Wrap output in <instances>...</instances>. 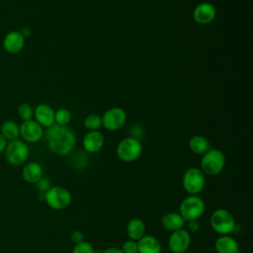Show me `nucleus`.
Returning a JSON list of instances; mask_svg holds the SVG:
<instances>
[{
	"label": "nucleus",
	"instance_id": "1",
	"mask_svg": "<svg viewBox=\"0 0 253 253\" xmlns=\"http://www.w3.org/2000/svg\"><path fill=\"white\" fill-rule=\"evenodd\" d=\"M43 136L45 137L48 149L58 155L66 156L70 154L76 146L75 132L67 126H58L56 124L46 127Z\"/></svg>",
	"mask_w": 253,
	"mask_h": 253
},
{
	"label": "nucleus",
	"instance_id": "2",
	"mask_svg": "<svg viewBox=\"0 0 253 253\" xmlns=\"http://www.w3.org/2000/svg\"><path fill=\"white\" fill-rule=\"evenodd\" d=\"M210 224L218 235H228L235 229L236 222L232 213L225 209H216L210 216Z\"/></svg>",
	"mask_w": 253,
	"mask_h": 253
},
{
	"label": "nucleus",
	"instance_id": "3",
	"mask_svg": "<svg viewBox=\"0 0 253 253\" xmlns=\"http://www.w3.org/2000/svg\"><path fill=\"white\" fill-rule=\"evenodd\" d=\"M225 166V156L217 148H210L203 154L201 159V170L206 176L218 175Z\"/></svg>",
	"mask_w": 253,
	"mask_h": 253
},
{
	"label": "nucleus",
	"instance_id": "4",
	"mask_svg": "<svg viewBox=\"0 0 253 253\" xmlns=\"http://www.w3.org/2000/svg\"><path fill=\"white\" fill-rule=\"evenodd\" d=\"M43 201L54 211H63L72 203L70 191L62 186H51L44 194Z\"/></svg>",
	"mask_w": 253,
	"mask_h": 253
},
{
	"label": "nucleus",
	"instance_id": "5",
	"mask_svg": "<svg viewBox=\"0 0 253 253\" xmlns=\"http://www.w3.org/2000/svg\"><path fill=\"white\" fill-rule=\"evenodd\" d=\"M206 211V203L198 195H189L179 206V213L185 221L199 219Z\"/></svg>",
	"mask_w": 253,
	"mask_h": 253
},
{
	"label": "nucleus",
	"instance_id": "6",
	"mask_svg": "<svg viewBox=\"0 0 253 253\" xmlns=\"http://www.w3.org/2000/svg\"><path fill=\"white\" fill-rule=\"evenodd\" d=\"M142 153V143L139 139L128 136L122 139L116 148L118 158L124 162H133L137 160Z\"/></svg>",
	"mask_w": 253,
	"mask_h": 253
},
{
	"label": "nucleus",
	"instance_id": "7",
	"mask_svg": "<svg viewBox=\"0 0 253 253\" xmlns=\"http://www.w3.org/2000/svg\"><path fill=\"white\" fill-rule=\"evenodd\" d=\"M206 175L198 167L188 168L182 177V186L189 195H199L205 188Z\"/></svg>",
	"mask_w": 253,
	"mask_h": 253
},
{
	"label": "nucleus",
	"instance_id": "8",
	"mask_svg": "<svg viewBox=\"0 0 253 253\" xmlns=\"http://www.w3.org/2000/svg\"><path fill=\"white\" fill-rule=\"evenodd\" d=\"M30 149L28 144L18 139L8 141L7 146L5 148V157L9 164L14 166H19L26 162L29 157Z\"/></svg>",
	"mask_w": 253,
	"mask_h": 253
},
{
	"label": "nucleus",
	"instance_id": "9",
	"mask_svg": "<svg viewBox=\"0 0 253 253\" xmlns=\"http://www.w3.org/2000/svg\"><path fill=\"white\" fill-rule=\"evenodd\" d=\"M126 122V113L120 107L108 109L102 116V126L111 131L122 128Z\"/></svg>",
	"mask_w": 253,
	"mask_h": 253
},
{
	"label": "nucleus",
	"instance_id": "10",
	"mask_svg": "<svg viewBox=\"0 0 253 253\" xmlns=\"http://www.w3.org/2000/svg\"><path fill=\"white\" fill-rule=\"evenodd\" d=\"M192 242L191 233L184 228L171 232L168 238V247L172 253H183L188 251Z\"/></svg>",
	"mask_w": 253,
	"mask_h": 253
},
{
	"label": "nucleus",
	"instance_id": "11",
	"mask_svg": "<svg viewBox=\"0 0 253 253\" xmlns=\"http://www.w3.org/2000/svg\"><path fill=\"white\" fill-rule=\"evenodd\" d=\"M43 127L33 119L25 121L20 125V135L27 142H38L43 137Z\"/></svg>",
	"mask_w": 253,
	"mask_h": 253
},
{
	"label": "nucleus",
	"instance_id": "12",
	"mask_svg": "<svg viewBox=\"0 0 253 253\" xmlns=\"http://www.w3.org/2000/svg\"><path fill=\"white\" fill-rule=\"evenodd\" d=\"M215 17V7L210 2H202L198 4L193 11V20L199 25L211 24Z\"/></svg>",
	"mask_w": 253,
	"mask_h": 253
},
{
	"label": "nucleus",
	"instance_id": "13",
	"mask_svg": "<svg viewBox=\"0 0 253 253\" xmlns=\"http://www.w3.org/2000/svg\"><path fill=\"white\" fill-rule=\"evenodd\" d=\"M105 144L104 134L99 130L88 131L82 140V145L87 153L99 152Z\"/></svg>",
	"mask_w": 253,
	"mask_h": 253
},
{
	"label": "nucleus",
	"instance_id": "14",
	"mask_svg": "<svg viewBox=\"0 0 253 253\" xmlns=\"http://www.w3.org/2000/svg\"><path fill=\"white\" fill-rule=\"evenodd\" d=\"M25 45V37L20 31H11L3 39V47L10 54L19 53Z\"/></svg>",
	"mask_w": 253,
	"mask_h": 253
},
{
	"label": "nucleus",
	"instance_id": "15",
	"mask_svg": "<svg viewBox=\"0 0 253 253\" xmlns=\"http://www.w3.org/2000/svg\"><path fill=\"white\" fill-rule=\"evenodd\" d=\"M54 110L47 104H39L34 110L35 121L42 127H49L54 125Z\"/></svg>",
	"mask_w": 253,
	"mask_h": 253
},
{
	"label": "nucleus",
	"instance_id": "16",
	"mask_svg": "<svg viewBox=\"0 0 253 253\" xmlns=\"http://www.w3.org/2000/svg\"><path fill=\"white\" fill-rule=\"evenodd\" d=\"M138 253H161L162 245L157 237L150 234H144L137 240Z\"/></svg>",
	"mask_w": 253,
	"mask_h": 253
},
{
	"label": "nucleus",
	"instance_id": "17",
	"mask_svg": "<svg viewBox=\"0 0 253 253\" xmlns=\"http://www.w3.org/2000/svg\"><path fill=\"white\" fill-rule=\"evenodd\" d=\"M214 250L216 253H236L239 250V245L230 234L219 235L214 241Z\"/></svg>",
	"mask_w": 253,
	"mask_h": 253
},
{
	"label": "nucleus",
	"instance_id": "18",
	"mask_svg": "<svg viewBox=\"0 0 253 253\" xmlns=\"http://www.w3.org/2000/svg\"><path fill=\"white\" fill-rule=\"evenodd\" d=\"M186 224L185 219L177 211L166 212L161 218V225L164 229L173 232L175 230L184 228Z\"/></svg>",
	"mask_w": 253,
	"mask_h": 253
},
{
	"label": "nucleus",
	"instance_id": "19",
	"mask_svg": "<svg viewBox=\"0 0 253 253\" xmlns=\"http://www.w3.org/2000/svg\"><path fill=\"white\" fill-rule=\"evenodd\" d=\"M43 176L42 167L38 162H29L27 163L22 170V177L24 181L29 184H36Z\"/></svg>",
	"mask_w": 253,
	"mask_h": 253
},
{
	"label": "nucleus",
	"instance_id": "20",
	"mask_svg": "<svg viewBox=\"0 0 253 253\" xmlns=\"http://www.w3.org/2000/svg\"><path fill=\"white\" fill-rule=\"evenodd\" d=\"M145 231H146V226L144 221L141 218L133 217L126 223V232L128 239L137 241L145 234Z\"/></svg>",
	"mask_w": 253,
	"mask_h": 253
},
{
	"label": "nucleus",
	"instance_id": "21",
	"mask_svg": "<svg viewBox=\"0 0 253 253\" xmlns=\"http://www.w3.org/2000/svg\"><path fill=\"white\" fill-rule=\"evenodd\" d=\"M0 133L7 139V141L18 139L20 136V126L12 120H7L1 125Z\"/></svg>",
	"mask_w": 253,
	"mask_h": 253
},
{
	"label": "nucleus",
	"instance_id": "22",
	"mask_svg": "<svg viewBox=\"0 0 253 253\" xmlns=\"http://www.w3.org/2000/svg\"><path fill=\"white\" fill-rule=\"evenodd\" d=\"M189 147L191 151L194 152L195 154L203 155L211 148V145H210V141L206 136L197 134L190 138Z\"/></svg>",
	"mask_w": 253,
	"mask_h": 253
},
{
	"label": "nucleus",
	"instance_id": "23",
	"mask_svg": "<svg viewBox=\"0 0 253 253\" xmlns=\"http://www.w3.org/2000/svg\"><path fill=\"white\" fill-rule=\"evenodd\" d=\"M83 125L86 129L90 130H99L102 126V117L97 114H90L85 117L83 121Z\"/></svg>",
	"mask_w": 253,
	"mask_h": 253
},
{
	"label": "nucleus",
	"instance_id": "24",
	"mask_svg": "<svg viewBox=\"0 0 253 253\" xmlns=\"http://www.w3.org/2000/svg\"><path fill=\"white\" fill-rule=\"evenodd\" d=\"M71 120V113L64 108H60L54 112V124L58 126H67Z\"/></svg>",
	"mask_w": 253,
	"mask_h": 253
},
{
	"label": "nucleus",
	"instance_id": "25",
	"mask_svg": "<svg viewBox=\"0 0 253 253\" xmlns=\"http://www.w3.org/2000/svg\"><path fill=\"white\" fill-rule=\"evenodd\" d=\"M18 116L23 122L32 120V118L34 117V110L32 106L28 103H22L18 107Z\"/></svg>",
	"mask_w": 253,
	"mask_h": 253
},
{
	"label": "nucleus",
	"instance_id": "26",
	"mask_svg": "<svg viewBox=\"0 0 253 253\" xmlns=\"http://www.w3.org/2000/svg\"><path fill=\"white\" fill-rule=\"evenodd\" d=\"M72 253H95V248L91 243L87 241H82L80 243L74 244L72 248Z\"/></svg>",
	"mask_w": 253,
	"mask_h": 253
},
{
	"label": "nucleus",
	"instance_id": "27",
	"mask_svg": "<svg viewBox=\"0 0 253 253\" xmlns=\"http://www.w3.org/2000/svg\"><path fill=\"white\" fill-rule=\"evenodd\" d=\"M36 189L38 190V192H40L41 194H44L50 187H51V181L49 180V178L42 176L36 184Z\"/></svg>",
	"mask_w": 253,
	"mask_h": 253
},
{
	"label": "nucleus",
	"instance_id": "28",
	"mask_svg": "<svg viewBox=\"0 0 253 253\" xmlns=\"http://www.w3.org/2000/svg\"><path fill=\"white\" fill-rule=\"evenodd\" d=\"M124 253H138V248H137V241L127 239L125 241L122 245V248Z\"/></svg>",
	"mask_w": 253,
	"mask_h": 253
},
{
	"label": "nucleus",
	"instance_id": "29",
	"mask_svg": "<svg viewBox=\"0 0 253 253\" xmlns=\"http://www.w3.org/2000/svg\"><path fill=\"white\" fill-rule=\"evenodd\" d=\"M129 133H130V136L131 137H134L136 139H139L143 136V129L140 126L138 125H135V126H132L129 129Z\"/></svg>",
	"mask_w": 253,
	"mask_h": 253
},
{
	"label": "nucleus",
	"instance_id": "30",
	"mask_svg": "<svg viewBox=\"0 0 253 253\" xmlns=\"http://www.w3.org/2000/svg\"><path fill=\"white\" fill-rule=\"evenodd\" d=\"M70 240L74 243V244H77V243H80L82 241H84V234L82 231L80 230H73L70 234Z\"/></svg>",
	"mask_w": 253,
	"mask_h": 253
},
{
	"label": "nucleus",
	"instance_id": "31",
	"mask_svg": "<svg viewBox=\"0 0 253 253\" xmlns=\"http://www.w3.org/2000/svg\"><path fill=\"white\" fill-rule=\"evenodd\" d=\"M187 226V230L191 233V232H197L200 229V222L199 219H192V220H188L186 221Z\"/></svg>",
	"mask_w": 253,
	"mask_h": 253
},
{
	"label": "nucleus",
	"instance_id": "32",
	"mask_svg": "<svg viewBox=\"0 0 253 253\" xmlns=\"http://www.w3.org/2000/svg\"><path fill=\"white\" fill-rule=\"evenodd\" d=\"M102 253H124L123 250L117 246H111L104 250H102Z\"/></svg>",
	"mask_w": 253,
	"mask_h": 253
},
{
	"label": "nucleus",
	"instance_id": "33",
	"mask_svg": "<svg viewBox=\"0 0 253 253\" xmlns=\"http://www.w3.org/2000/svg\"><path fill=\"white\" fill-rule=\"evenodd\" d=\"M7 143H8L7 139L0 133V153H2V152L5 151V148H6V146H7Z\"/></svg>",
	"mask_w": 253,
	"mask_h": 253
},
{
	"label": "nucleus",
	"instance_id": "34",
	"mask_svg": "<svg viewBox=\"0 0 253 253\" xmlns=\"http://www.w3.org/2000/svg\"><path fill=\"white\" fill-rule=\"evenodd\" d=\"M236 253H244V252H242V251H240V250H238Z\"/></svg>",
	"mask_w": 253,
	"mask_h": 253
},
{
	"label": "nucleus",
	"instance_id": "35",
	"mask_svg": "<svg viewBox=\"0 0 253 253\" xmlns=\"http://www.w3.org/2000/svg\"><path fill=\"white\" fill-rule=\"evenodd\" d=\"M183 253H193V252H191V251H186V252H183Z\"/></svg>",
	"mask_w": 253,
	"mask_h": 253
}]
</instances>
